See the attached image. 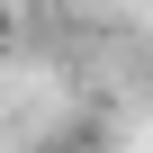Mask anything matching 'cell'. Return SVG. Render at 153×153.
Here are the masks:
<instances>
[{
    "label": "cell",
    "instance_id": "obj_1",
    "mask_svg": "<svg viewBox=\"0 0 153 153\" xmlns=\"http://www.w3.org/2000/svg\"><path fill=\"white\" fill-rule=\"evenodd\" d=\"M9 36H18V18H9V0H0V45H9Z\"/></svg>",
    "mask_w": 153,
    "mask_h": 153
}]
</instances>
